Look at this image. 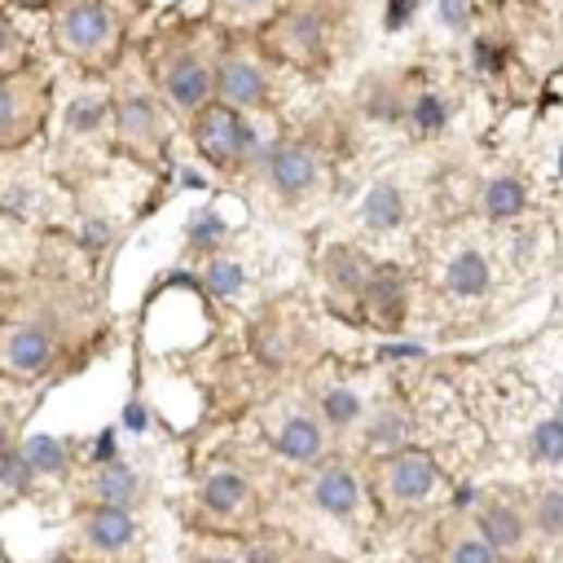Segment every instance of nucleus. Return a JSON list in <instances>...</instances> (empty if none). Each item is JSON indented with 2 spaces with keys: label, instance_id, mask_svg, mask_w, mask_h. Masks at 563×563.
<instances>
[{
  "label": "nucleus",
  "instance_id": "1",
  "mask_svg": "<svg viewBox=\"0 0 563 563\" xmlns=\"http://www.w3.org/2000/svg\"><path fill=\"white\" fill-rule=\"evenodd\" d=\"M120 40V14L106 0H62L53 10V45L75 62H110Z\"/></svg>",
  "mask_w": 563,
  "mask_h": 563
},
{
  "label": "nucleus",
  "instance_id": "2",
  "mask_svg": "<svg viewBox=\"0 0 563 563\" xmlns=\"http://www.w3.org/2000/svg\"><path fill=\"white\" fill-rule=\"evenodd\" d=\"M155 84L163 106H172L176 115H198L207 101H216V58L203 53L198 45H172L155 62Z\"/></svg>",
  "mask_w": 563,
  "mask_h": 563
},
{
  "label": "nucleus",
  "instance_id": "3",
  "mask_svg": "<svg viewBox=\"0 0 563 563\" xmlns=\"http://www.w3.org/2000/svg\"><path fill=\"white\" fill-rule=\"evenodd\" d=\"M189 137H194V150L211 168H220V172L247 168V115H238L234 106L207 101L198 115H189Z\"/></svg>",
  "mask_w": 563,
  "mask_h": 563
},
{
  "label": "nucleus",
  "instance_id": "4",
  "mask_svg": "<svg viewBox=\"0 0 563 563\" xmlns=\"http://www.w3.org/2000/svg\"><path fill=\"white\" fill-rule=\"evenodd\" d=\"M58 362V334L45 317L0 321V370L14 379H45Z\"/></svg>",
  "mask_w": 563,
  "mask_h": 563
},
{
  "label": "nucleus",
  "instance_id": "5",
  "mask_svg": "<svg viewBox=\"0 0 563 563\" xmlns=\"http://www.w3.org/2000/svg\"><path fill=\"white\" fill-rule=\"evenodd\" d=\"M440 472L436 458L423 454V449H392L379 463V493L392 506H427L436 498Z\"/></svg>",
  "mask_w": 563,
  "mask_h": 563
},
{
  "label": "nucleus",
  "instance_id": "6",
  "mask_svg": "<svg viewBox=\"0 0 563 563\" xmlns=\"http://www.w3.org/2000/svg\"><path fill=\"white\" fill-rule=\"evenodd\" d=\"M216 101L234 106L238 115H260L269 106V71L247 49H224L216 58Z\"/></svg>",
  "mask_w": 563,
  "mask_h": 563
},
{
  "label": "nucleus",
  "instance_id": "7",
  "mask_svg": "<svg viewBox=\"0 0 563 563\" xmlns=\"http://www.w3.org/2000/svg\"><path fill=\"white\" fill-rule=\"evenodd\" d=\"M115 137L133 155H142V159H159L163 155V110H159L150 88L128 84L115 97Z\"/></svg>",
  "mask_w": 563,
  "mask_h": 563
},
{
  "label": "nucleus",
  "instance_id": "8",
  "mask_svg": "<svg viewBox=\"0 0 563 563\" xmlns=\"http://www.w3.org/2000/svg\"><path fill=\"white\" fill-rule=\"evenodd\" d=\"M278 458H286L291 467H326L330 463V449H334V436H330V423L321 414H308V409H291L273 431H269Z\"/></svg>",
  "mask_w": 563,
  "mask_h": 563
},
{
  "label": "nucleus",
  "instance_id": "9",
  "mask_svg": "<svg viewBox=\"0 0 563 563\" xmlns=\"http://www.w3.org/2000/svg\"><path fill=\"white\" fill-rule=\"evenodd\" d=\"M45 110V88L23 75V71H5L0 75V146L23 142Z\"/></svg>",
  "mask_w": 563,
  "mask_h": 563
},
{
  "label": "nucleus",
  "instance_id": "10",
  "mask_svg": "<svg viewBox=\"0 0 563 563\" xmlns=\"http://www.w3.org/2000/svg\"><path fill=\"white\" fill-rule=\"evenodd\" d=\"M265 176H269L278 198L295 203V198H304V194H313L321 185V159L299 142H278L269 150V159H265Z\"/></svg>",
  "mask_w": 563,
  "mask_h": 563
},
{
  "label": "nucleus",
  "instance_id": "11",
  "mask_svg": "<svg viewBox=\"0 0 563 563\" xmlns=\"http://www.w3.org/2000/svg\"><path fill=\"white\" fill-rule=\"evenodd\" d=\"M79 541L106 559L124 554L137 541V519H133V511H120V506H88L79 515Z\"/></svg>",
  "mask_w": 563,
  "mask_h": 563
},
{
  "label": "nucleus",
  "instance_id": "12",
  "mask_svg": "<svg viewBox=\"0 0 563 563\" xmlns=\"http://www.w3.org/2000/svg\"><path fill=\"white\" fill-rule=\"evenodd\" d=\"M198 498H203V506H207L211 515H220V519H243V515L256 511V485H252L243 472H234V467L207 472L203 485H198Z\"/></svg>",
  "mask_w": 563,
  "mask_h": 563
},
{
  "label": "nucleus",
  "instance_id": "13",
  "mask_svg": "<svg viewBox=\"0 0 563 563\" xmlns=\"http://www.w3.org/2000/svg\"><path fill=\"white\" fill-rule=\"evenodd\" d=\"M308 502L334 519H353V515H362V480L340 463H326V467H317V476L308 485Z\"/></svg>",
  "mask_w": 563,
  "mask_h": 563
},
{
  "label": "nucleus",
  "instance_id": "14",
  "mask_svg": "<svg viewBox=\"0 0 563 563\" xmlns=\"http://www.w3.org/2000/svg\"><path fill=\"white\" fill-rule=\"evenodd\" d=\"M476 533H480L498 554H519V550L528 546L533 524H528V511H519L515 502L493 498V502H480V511H476Z\"/></svg>",
  "mask_w": 563,
  "mask_h": 563
},
{
  "label": "nucleus",
  "instance_id": "15",
  "mask_svg": "<svg viewBox=\"0 0 563 563\" xmlns=\"http://www.w3.org/2000/svg\"><path fill=\"white\" fill-rule=\"evenodd\" d=\"M88 493H93V506L133 511L142 502V476L128 463H101L93 472V480H88Z\"/></svg>",
  "mask_w": 563,
  "mask_h": 563
},
{
  "label": "nucleus",
  "instance_id": "16",
  "mask_svg": "<svg viewBox=\"0 0 563 563\" xmlns=\"http://www.w3.org/2000/svg\"><path fill=\"white\" fill-rule=\"evenodd\" d=\"M444 286H449V295H458V299H480V295H489V286H493L489 260H485L476 247L458 252L454 260H449V269H444Z\"/></svg>",
  "mask_w": 563,
  "mask_h": 563
},
{
  "label": "nucleus",
  "instance_id": "17",
  "mask_svg": "<svg viewBox=\"0 0 563 563\" xmlns=\"http://www.w3.org/2000/svg\"><path fill=\"white\" fill-rule=\"evenodd\" d=\"M409 436V414L401 405H383L370 423H366V449L375 454H392V449H405Z\"/></svg>",
  "mask_w": 563,
  "mask_h": 563
},
{
  "label": "nucleus",
  "instance_id": "18",
  "mask_svg": "<svg viewBox=\"0 0 563 563\" xmlns=\"http://www.w3.org/2000/svg\"><path fill=\"white\" fill-rule=\"evenodd\" d=\"M485 211L493 216V220H511V216H519L524 207H528V189H524V181L519 176H493L489 185H485Z\"/></svg>",
  "mask_w": 563,
  "mask_h": 563
},
{
  "label": "nucleus",
  "instance_id": "19",
  "mask_svg": "<svg viewBox=\"0 0 563 563\" xmlns=\"http://www.w3.org/2000/svg\"><path fill=\"white\" fill-rule=\"evenodd\" d=\"M401 220H405V194L392 181H379L366 198V224L370 230H396Z\"/></svg>",
  "mask_w": 563,
  "mask_h": 563
},
{
  "label": "nucleus",
  "instance_id": "20",
  "mask_svg": "<svg viewBox=\"0 0 563 563\" xmlns=\"http://www.w3.org/2000/svg\"><path fill=\"white\" fill-rule=\"evenodd\" d=\"M528 524L546 541H559L563 537V489H541L528 506Z\"/></svg>",
  "mask_w": 563,
  "mask_h": 563
},
{
  "label": "nucleus",
  "instance_id": "21",
  "mask_svg": "<svg viewBox=\"0 0 563 563\" xmlns=\"http://www.w3.org/2000/svg\"><path fill=\"white\" fill-rule=\"evenodd\" d=\"M444 563H502V554L480 533H454L444 546Z\"/></svg>",
  "mask_w": 563,
  "mask_h": 563
},
{
  "label": "nucleus",
  "instance_id": "22",
  "mask_svg": "<svg viewBox=\"0 0 563 563\" xmlns=\"http://www.w3.org/2000/svg\"><path fill=\"white\" fill-rule=\"evenodd\" d=\"M326 273H330V286H334V291H353V295L366 291V269H362V260H357L353 252H344V247L330 252Z\"/></svg>",
  "mask_w": 563,
  "mask_h": 563
},
{
  "label": "nucleus",
  "instance_id": "23",
  "mask_svg": "<svg viewBox=\"0 0 563 563\" xmlns=\"http://www.w3.org/2000/svg\"><path fill=\"white\" fill-rule=\"evenodd\" d=\"M321 36H326V27H321L317 10H299V14L286 19V45H291V53H317Z\"/></svg>",
  "mask_w": 563,
  "mask_h": 563
},
{
  "label": "nucleus",
  "instance_id": "24",
  "mask_svg": "<svg viewBox=\"0 0 563 563\" xmlns=\"http://www.w3.org/2000/svg\"><path fill=\"white\" fill-rule=\"evenodd\" d=\"M533 458L537 463H550V467H563V418L537 423V431H533Z\"/></svg>",
  "mask_w": 563,
  "mask_h": 563
},
{
  "label": "nucleus",
  "instance_id": "25",
  "mask_svg": "<svg viewBox=\"0 0 563 563\" xmlns=\"http://www.w3.org/2000/svg\"><path fill=\"white\" fill-rule=\"evenodd\" d=\"M326 423H330V431L334 427H348V423H357L362 418V401L353 396V392H344V388H334L326 401H321V409H317Z\"/></svg>",
  "mask_w": 563,
  "mask_h": 563
},
{
  "label": "nucleus",
  "instance_id": "26",
  "mask_svg": "<svg viewBox=\"0 0 563 563\" xmlns=\"http://www.w3.org/2000/svg\"><path fill=\"white\" fill-rule=\"evenodd\" d=\"M23 58H27V45H23L19 27L10 19H0V75H5V71H23Z\"/></svg>",
  "mask_w": 563,
  "mask_h": 563
},
{
  "label": "nucleus",
  "instance_id": "27",
  "mask_svg": "<svg viewBox=\"0 0 563 563\" xmlns=\"http://www.w3.org/2000/svg\"><path fill=\"white\" fill-rule=\"evenodd\" d=\"M220 10L238 23H256V19H269L278 10V0H220Z\"/></svg>",
  "mask_w": 563,
  "mask_h": 563
},
{
  "label": "nucleus",
  "instance_id": "28",
  "mask_svg": "<svg viewBox=\"0 0 563 563\" xmlns=\"http://www.w3.org/2000/svg\"><path fill=\"white\" fill-rule=\"evenodd\" d=\"M106 106H110V97H79L71 106V128H93L106 115Z\"/></svg>",
  "mask_w": 563,
  "mask_h": 563
},
{
  "label": "nucleus",
  "instance_id": "29",
  "mask_svg": "<svg viewBox=\"0 0 563 563\" xmlns=\"http://www.w3.org/2000/svg\"><path fill=\"white\" fill-rule=\"evenodd\" d=\"M444 120H449V106L440 97H418L414 101V124L418 128H440Z\"/></svg>",
  "mask_w": 563,
  "mask_h": 563
},
{
  "label": "nucleus",
  "instance_id": "30",
  "mask_svg": "<svg viewBox=\"0 0 563 563\" xmlns=\"http://www.w3.org/2000/svg\"><path fill=\"white\" fill-rule=\"evenodd\" d=\"M436 14H440V23H444L449 32H463L467 19H472V5H467V0H440Z\"/></svg>",
  "mask_w": 563,
  "mask_h": 563
},
{
  "label": "nucleus",
  "instance_id": "31",
  "mask_svg": "<svg viewBox=\"0 0 563 563\" xmlns=\"http://www.w3.org/2000/svg\"><path fill=\"white\" fill-rule=\"evenodd\" d=\"M472 58L485 66V71H498V53L489 49V40H476V49H472Z\"/></svg>",
  "mask_w": 563,
  "mask_h": 563
},
{
  "label": "nucleus",
  "instance_id": "32",
  "mask_svg": "<svg viewBox=\"0 0 563 563\" xmlns=\"http://www.w3.org/2000/svg\"><path fill=\"white\" fill-rule=\"evenodd\" d=\"M194 563H247L243 554H224V550H203Z\"/></svg>",
  "mask_w": 563,
  "mask_h": 563
},
{
  "label": "nucleus",
  "instance_id": "33",
  "mask_svg": "<svg viewBox=\"0 0 563 563\" xmlns=\"http://www.w3.org/2000/svg\"><path fill=\"white\" fill-rule=\"evenodd\" d=\"M5 308H10V278L0 273V321H5Z\"/></svg>",
  "mask_w": 563,
  "mask_h": 563
},
{
  "label": "nucleus",
  "instance_id": "34",
  "mask_svg": "<svg viewBox=\"0 0 563 563\" xmlns=\"http://www.w3.org/2000/svg\"><path fill=\"white\" fill-rule=\"evenodd\" d=\"M559 176H563V150H559Z\"/></svg>",
  "mask_w": 563,
  "mask_h": 563
},
{
  "label": "nucleus",
  "instance_id": "35",
  "mask_svg": "<svg viewBox=\"0 0 563 563\" xmlns=\"http://www.w3.org/2000/svg\"><path fill=\"white\" fill-rule=\"evenodd\" d=\"M559 418H563V396H559Z\"/></svg>",
  "mask_w": 563,
  "mask_h": 563
},
{
  "label": "nucleus",
  "instance_id": "36",
  "mask_svg": "<svg viewBox=\"0 0 563 563\" xmlns=\"http://www.w3.org/2000/svg\"><path fill=\"white\" fill-rule=\"evenodd\" d=\"M58 563H66V559H58Z\"/></svg>",
  "mask_w": 563,
  "mask_h": 563
}]
</instances>
